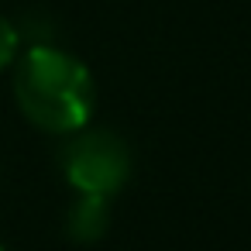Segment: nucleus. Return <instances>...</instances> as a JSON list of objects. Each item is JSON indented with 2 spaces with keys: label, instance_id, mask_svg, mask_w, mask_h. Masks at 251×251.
I'll list each match as a JSON object with an SVG mask.
<instances>
[{
  "label": "nucleus",
  "instance_id": "nucleus-1",
  "mask_svg": "<svg viewBox=\"0 0 251 251\" xmlns=\"http://www.w3.org/2000/svg\"><path fill=\"white\" fill-rule=\"evenodd\" d=\"M14 100L35 127L73 134L90 124L97 93L90 69L76 55L55 45H31L14 66Z\"/></svg>",
  "mask_w": 251,
  "mask_h": 251
},
{
  "label": "nucleus",
  "instance_id": "nucleus-3",
  "mask_svg": "<svg viewBox=\"0 0 251 251\" xmlns=\"http://www.w3.org/2000/svg\"><path fill=\"white\" fill-rule=\"evenodd\" d=\"M110 227V203L107 196H97V193H79L66 213V230L73 241L79 244H93L107 234Z\"/></svg>",
  "mask_w": 251,
  "mask_h": 251
},
{
  "label": "nucleus",
  "instance_id": "nucleus-4",
  "mask_svg": "<svg viewBox=\"0 0 251 251\" xmlns=\"http://www.w3.org/2000/svg\"><path fill=\"white\" fill-rule=\"evenodd\" d=\"M18 45H21V31L14 21H7L0 14V73H4L14 59H18Z\"/></svg>",
  "mask_w": 251,
  "mask_h": 251
},
{
  "label": "nucleus",
  "instance_id": "nucleus-2",
  "mask_svg": "<svg viewBox=\"0 0 251 251\" xmlns=\"http://www.w3.org/2000/svg\"><path fill=\"white\" fill-rule=\"evenodd\" d=\"M131 148L107 127H79L62 148V172L76 193L110 196L131 179Z\"/></svg>",
  "mask_w": 251,
  "mask_h": 251
},
{
  "label": "nucleus",
  "instance_id": "nucleus-5",
  "mask_svg": "<svg viewBox=\"0 0 251 251\" xmlns=\"http://www.w3.org/2000/svg\"><path fill=\"white\" fill-rule=\"evenodd\" d=\"M0 251H4V248H0Z\"/></svg>",
  "mask_w": 251,
  "mask_h": 251
}]
</instances>
